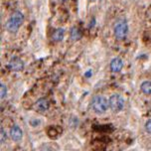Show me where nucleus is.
Wrapping results in <instances>:
<instances>
[{"label":"nucleus","instance_id":"1","mask_svg":"<svg viewBox=\"0 0 151 151\" xmlns=\"http://www.w3.org/2000/svg\"><path fill=\"white\" fill-rule=\"evenodd\" d=\"M24 22V16L21 12L15 11L5 24V29L10 33H16Z\"/></svg>","mask_w":151,"mask_h":151},{"label":"nucleus","instance_id":"2","mask_svg":"<svg viewBox=\"0 0 151 151\" xmlns=\"http://www.w3.org/2000/svg\"><path fill=\"white\" fill-rule=\"evenodd\" d=\"M91 107L96 114H104L109 109V101L102 96H94L91 101Z\"/></svg>","mask_w":151,"mask_h":151},{"label":"nucleus","instance_id":"3","mask_svg":"<svg viewBox=\"0 0 151 151\" xmlns=\"http://www.w3.org/2000/svg\"><path fill=\"white\" fill-rule=\"evenodd\" d=\"M109 109L114 113L121 111L124 107V99L118 93H113L109 99Z\"/></svg>","mask_w":151,"mask_h":151},{"label":"nucleus","instance_id":"4","mask_svg":"<svg viewBox=\"0 0 151 151\" xmlns=\"http://www.w3.org/2000/svg\"><path fill=\"white\" fill-rule=\"evenodd\" d=\"M113 32H114V36L116 39L118 40L124 39L128 33V25L126 23V21L123 20V19L117 20V22L115 23L114 29H113Z\"/></svg>","mask_w":151,"mask_h":151},{"label":"nucleus","instance_id":"5","mask_svg":"<svg viewBox=\"0 0 151 151\" xmlns=\"http://www.w3.org/2000/svg\"><path fill=\"white\" fill-rule=\"evenodd\" d=\"M8 68L13 72H20L24 69V62L18 57H14L8 63Z\"/></svg>","mask_w":151,"mask_h":151},{"label":"nucleus","instance_id":"6","mask_svg":"<svg viewBox=\"0 0 151 151\" xmlns=\"http://www.w3.org/2000/svg\"><path fill=\"white\" fill-rule=\"evenodd\" d=\"M49 107H50L49 101H48L46 99H43V98L38 99V101L35 102V104H34V109H36L37 111H39V112L47 111V110L49 109Z\"/></svg>","mask_w":151,"mask_h":151},{"label":"nucleus","instance_id":"7","mask_svg":"<svg viewBox=\"0 0 151 151\" xmlns=\"http://www.w3.org/2000/svg\"><path fill=\"white\" fill-rule=\"evenodd\" d=\"M10 136L11 139L15 142H19L23 137V131L18 125H13L10 129Z\"/></svg>","mask_w":151,"mask_h":151},{"label":"nucleus","instance_id":"8","mask_svg":"<svg viewBox=\"0 0 151 151\" xmlns=\"http://www.w3.org/2000/svg\"><path fill=\"white\" fill-rule=\"evenodd\" d=\"M123 68V62L120 58H114L110 62V70L112 73H119Z\"/></svg>","mask_w":151,"mask_h":151},{"label":"nucleus","instance_id":"9","mask_svg":"<svg viewBox=\"0 0 151 151\" xmlns=\"http://www.w3.org/2000/svg\"><path fill=\"white\" fill-rule=\"evenodd\" d=\"M64 36H65V30L63 28H58L52 34V40L54 42H61L64 39Z\"/></svg>","mask_w":151,"mask_h":151},{"label":"nucleus","instance_id":"10","mask_svg":"<svg viewBox=\"0 0 151 151\" xmlns=\"http://www.w3.org/2000/svg\"><path fill=\"white\" fill-rule=\"evenodd\" d=\"M70 36H71V39L73 41H79L82 38V32L77 27H73L71 29V32H70Z\"/></svg>","mask_w":151,"mask_h":151},{"label":"nucleus","instance_id":"11","mask_svg":"<svg viewBox=\"0 0 151 151\" xmlns=\"http://www.w3.org/2000/svg\"><path fill=\"white\" fill-rule=\"evenodd\" d=\"M140 90L144 94H147V96L151 94V82H149V81L143 82L140 86Z\"/></svg>","mask_w":151,"mask_h":151},{"label":"nucleus","instance_id":"12","mask_svg":"<svg viewBox=\"0 0 151 151\" xmlns=\"http://www.w3.org/2000/svg\"><path fill=\"white\" fill-rule=\"evenodd\" d=\"M0 91H1V99H3L6 98L7 96V88L4 83H1L0 85Z\"/></svg>","mask_w":151,"mask_h":151},{"label":"nucleus","instance_id":"13","mask_svg":"<svg viewBox=\"0 0 151 151\" xmlns=\"http://www.w3.org/2000/svg\"><path fill=\"white\" fill-rule=\"evenodd\" d=\"M145 130H146L147 133L151 134V118L148 119L146 121V123H145Z\"/></svg>","mask_w":151,"mask_h":151},{"label":"nucleus","instance_id":"14","mask_svg":"<svg viewBox=\"0 0 151 151\" xmlns=\"http://www.w3.org/2000/svg\"><path fill=\"white\" fill-rule=\"evenodd\" d=\"M7 139V136H6V132L4 131V128L1 127V143H4Z\"/></svg>","mask_w":151,"mask_h":151},{"label":"nucleus","instance_id":"15","mask_svg":"<svg viewBox=\"0 0 151 151\" xmlns=\"http://www.w3.org/2000/svg\"><path fill=\"white\" fill-rule=\"evenodd\" d=\"M91 75H93V72H91V70H90V71H88V72H87V73H86V74H85V77H87V78H90Z\"/></svg>","mask_w":151,"mask_h":151},{"label":"nucleus","instance_id":"16","mask_svg":"<svg viewBox=\"0 0 151 151\" xmlns=\"http://www.w3.org/2000/svg\"><path fill=\"white\" fill-rule=\"evenodd\" d=\"M61 1H62V2H67L68 0H61Z\"/></svg>","mask_w":151,"mask_h":151}]
</instances>
